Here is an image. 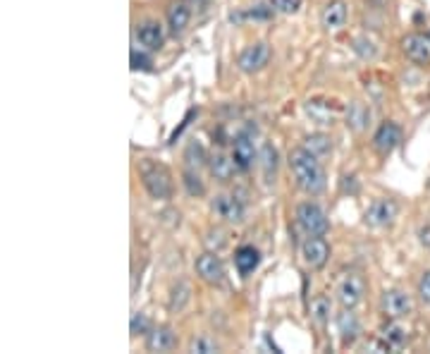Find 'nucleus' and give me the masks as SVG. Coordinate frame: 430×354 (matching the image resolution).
Segmentation results:
<instances>
[{
	"label": "nucleus",
	"instance_id": "obj_28",
	"mask_svg": "<svg viewBox=\"0 0 430 354\" xmlns=\"http://www.w3.org/2000/svg\"><path fill=\"white\" fill-rule=\"evenodd\" d=\"M129 330H132V335H146V332L150 330L148 319L144 314H134L132 323H129Z\"/></svg>",
	"mask_w": 430,
	"mask_h": 354
},
{
	"label": "nucleus",
	"instance_id": "obj_6",
	"mask_svg": "<svg viewBox=\"0 0 430 354\" xmlns=\"http://www.w3.org/2000/svg\"><path fill=\"white\" fill-rule=\"evenodd\" d=\"M230 158L234 160V165H237V170H239V173H246V170L254 165L256 146H254V142H251V127L246 132H241V134H237V137H234L232 155H230Z\"/></svg>",
	"mask_w": 430,
	"mask_h": 354
},
{
	"label": "nucleus",
	"instance_id": "obj_23",
	"mask_svg": "<svg viewBox=\"0 0 430 354\" xmlns=\"http://www.w3.org/2000/svg\"><path fill=\"white\" fill-rule=\"evenodd\" d=\"M182 185H184V189L189 196H203V192H206L201 177L194 173V170H184V175H182Z\"/></svg>",
	"mask_w": 430,
	"mask_h": 354
},
{
	"label": "nucleus",
	"instance_id": "obj_29",
	"mask_svg": "<svg viewBox=\"0 0 430 354\" xmlns=\"http://www.w3.org/2000/svg\"><path fill=\"white\" fill-rule=\"evenodd\" d=\"M270 3L277 12H284V15H292L301 8V0H270Z\"/></svg>",
	"mask_w": 430,
	"mask_h": 354
},
{
	"label": "nucleus",
	"instance_id": "obj_10",
	"mask_svg": "<svg viewBox=\"0 0 430 354\" xmlns=\"http://www.w3.org/2000/svg\"><path fill=\"white\" fill-rule=\"evenodd\" d=\"M196 276L208 285H220L225 280V266L213 251H206L196 259Z\"/></svg>",
	"mask_w": 430,
	"mask_h": 354
},
{
	"label": "nucleus",
	"instance_id": "obj_13",
	"mask_svg": "<svg viewBox=\"0 0 430 354\" xmlns=\"http://www.w3.org/2000/svg\"><path fill=\"white\" fill-rule=\"evenodd\" d=\"M211 208L218 213L223 221L227 223H241L244 221V203H241L237 196H227V194H218L211 203Z\"/></svg>",
	"mask_w": 430,
	"mask_h": 354
},
{
	"label": "nucleus",
	"instance_id": "obj_27",
	"mask_svg": "<svg viewBox=\"0 0 430 354\" xmlns=\"http://www.w3.org/2000/svg\"><path fill=\"white\" fill-rule=\"evenodd\" d=\"M189 350L198 354H213V352H218V345H215L213 340H208V337H194Z\"/></svg>",
	"mask_w": 430,
	"mask_h": 354
},
{
	"label": "nucleus",
	"instance_id": "obj_26",
	"mask_svg": "<svg viewBox=\"0 0 430 354\" xmlns=\"http://www.w3.org/2000/svg\"><path fill=\"white\" fill-rule=\"evenodd\" d=\"M261 160H263V170H266L268 175H270V170L275 173V168H277V151L270 146V144H266V146H263Z\"/></svg>",
	"mask_w": 430,
	"mask_h": 354
},
{
	"label": "nucleus",
	"instance_id": "obj_4",
	"mask_svg": "<svg viewBox=\"0 0 430 354\" xmlns=\"http://www.w3.org/2000/svg\"><path fill=\"white\" fill-rule=\"evenodd\" d=\"M141 177H144V187H146V192L153 199H170L172 180L168 170L160 168V165H148V168H144Z\"/></svg>",
	"mask_w": 430,
	"mask_h": 354
},
{
	"label": "nucleus",
	"instance_id": "obj_33",
	"mask_svg": "<svg viewBox=\"0 0 430 354\" xmlns=\"http://www.w3.org/2000/svg\"><path fill=\"white\" fill-rule=\"evenodd\" d=\"M148 65H150V58H146L139 51H132V69H146Z\"/></svg>",
	"mask_w": 430,
	"mask_h": 354
},
{
	"label": "nucleus",
	"instance_id": "obj_14",
	"mask_svg": "<svg viewBox=\"0 0 430 354\" xmlns=\"http://www.w3.org/2000/svg\"><path fill=\"white\" fill-rule=\"evenodd\" d=\"M177 347V335L170 326H158L146 332V350L148 352H170Z\"/></svg>",
	"mask_w": 430,
	"mask_h": 354
},
{
	"label": "nucleus",
	"instance_id": "obj_17",
	"mask_svg": "<svg viewBox=\"0 0 430 354\" xmlns=\"http://www.w3.org/2000/svg\"><path fill=\"white\" fill-rule=\"evenodd\" d=\"M337 332L342 337V345H352L361 332V321L354 314V309H342L337 316Z\"/></svg>",
	"mask_w": 430,
	"mask_h": 354
},
{
	"label": "nucleus",
	"instance_id": "obj_11",
	"mask_svg": "<svg viewBox=\"0 0 430 354\" xmlns=\"http://www.w3.org/2000/svg\"><path fill=\"white\" fill-rule=\"evenodd\" d=\"M399 142H402V130L397 122H383V125L378 127V132L373 134V149L380 155L392 153L399 146Z\"/></svg>",
	"mask_w": 430,
	"mask_h": 354
},
{
	"label": "nucleus",
	"instance_id": "obj_31",
	"mask_svg": "<svg viewBox=\"0 0 430 354\" xmlns=\"http://www.w3.org/2000/svg\"><path fill=\"white\" fill-rule=\"evenodd\" d=\"M368 117H370V112L361 110V106L356 103V106H354V108H352V115H349V122H352V125L359 130V127H363V120H368Z\"/></svg>",
	"mask_w": 430,
	"mask_h": 354
},
{
	"label": "nucleus",
	"instance_id": "obj_20",
	"mask_svg": "<svg viewBox=\"0 0 430 354\" xmlns=\"http://www.w3.org/2000/svg\"><path fill=\"white\" fill-rule=\"evenodd\" d=\"M208 170H211V175L218 182H230L234 173H239L237 165H234V160L225 158V155H213V158H208Z\"/></svg>",
	"mask_w": 430,
	"mask_h": 354
},
{
	"label": "nucleus",
	"instance_id": "obj_22",
	"mask_svg": "<svg viewBox=\"0 0 430 354\" xmlns=\"http://www.w3.org/2000/svg\"><path fill=\"white\" fill-rule=\"evenodd\" d=\"M311 316H313V321L320 326V328H325L327 321H330V299L316 297L313 304H311Z\"/></svg>",
	"mask_w": 430,
	"mask_h": 354
},
{
	"label": "nucleus",
	"instance_id": "obj_30",
	"mask_svg": "<svg viewBox=\"0 0 430 354\" xmlns=\"http://www.w3.org/2000/svg\"><path fill=\"white\" fill-rule=\"evenodd\" d=\"M418 297L423 304H430V271H426L418 280Z\"/></svg>",
	"mask_w": 430,
	"mask_h": 354
},
{
	"label": "nucleus",
	"instance_id": "obj_32",
	"mask_svg": "<svg viewBox=\"0 0 430 354\" xmlns=\"http://www.w3.org/2000/svg\"><path fill=\"white\" fill-rule=\"evenodd\" d=\"M385 335L390 337L392 342H397V345H399V342H404L406 340V332L399 328V326H387L385 328Z\"/></svg>",
	"mask_w": 430,
	"mask_h": 354
},
{
	"label": "nucleus",
	"instance_id": "obj_18",
	"mask_svg": "<svg viewBox=\"0 0 430 354\" xmlns=\"http://www.w3.org/2000/svg\"><path fill=\"white\" fill-rule=\"evenodd\" d=\"M189 19H191V10L187 3H172L168 8V26L175 36L184 34L187 26H189Z\"/></svg>",
	"mask_w": 430,
	"mask_h": 354
},
{
	"label": "nucleus",
	"instance_id": "obj_7",
	"mask_svg": "<svg viewBox=\"0 0 430 354\" xmlns=\"http://www.w3.org/2000/svg\"><path fill=\"white\" fill-rule=\"evenodd\" d=\"M402 51L413 65H430V34H409L402 39Z\"/></svg>",
	"mask_w": 430,
	"mask_h": 354
},
{
	"label": "nucleus",
	"instance_id": "obj_21",
	"mask_svg": "<svg viewBox=\"0 0 430 354\" xmlns=\"http://www.w3.org/2000/svg\"><path fill=\"white\" fill-rule=\"evenodd\" d=\"M304 149H309L313 155L322 158V155H327L332 151V139L325 137V134H311V137H306Z\"/></svg>",
	"mask_w": 430,
	"mask_h": 354
},
{
	"label": "nucleus",
	"instance_id": "obj_8",
	"mask_svg": "<svg viewBox=\"0 0 430 354\" xmlns=\"http://www.w3.org/2000/svg\"><path fill=\"white\" fill-rule=\"evenodd\" d=\"M397 211H399V208H397V203L392 199H375L366 208L363 221L366 225H370V228H385V225H390L397 218Z\"/></svg>",
	"mask_w": 430,
	"mask_h": 354
},
{
	"label": "nucleus",
	"instance_id": "obj_9",
	"mask_svg": "<svg viewBox=\"0 0 430 354\" xmlns=\"http://www.w3.org/2000/svg\"><path fill=\"white\" fill-rule=\"evenodd\" d=\"M380 304H383V311L390 319H404L413 311L411 294H406L404 289H387Z\"/></svg>",
	"mask_w": 430,
	"mask_h": 354
},
{
	"label": "nucleus",
	"instance_id": "obj_5",
	"mask_svg": "<svg viewBox=\"0 0 430 354\" xmlns=\"http://www.w3.org/2000/svg\"><path fill=\"white\" fill-rule=\"evenodd\" d=\"M268 60H270V46L263 44V41H258V44L246 46L244 51L239 53L237 65H239L241 72L254 74V72H261V69L268 65Z\"/></svg>",
	"mask_w": 430,
	"mask_h": 354
},
{
	"label": "nucleus",
	"instance_id": "obj_12",
	"mask_svg": "<svg viewBox=\"0 0 430 354\" xmlns=\"http://www.w3.org/2000/svg\"><path fill=\"white\" fill-rule=\"evenodd\" d=\"M301 256L311 268H322L330 259V244L322 237H309L301 244Z\"/></svg>",
	"mask_w": 430,
	"mask_h": 354
},
{
	"label": "nucleus",
	"instance_id": "obj_3",
	"mask_svg": "<svg viewBox=\"0 0 430 354\" xmlns=\"http://www.w3.org/2000/svg\"><path fill=\"white\" fill-rule=\"evenodd\" d=\"M366 294V278L356 271L344 273V278L337 285V302L342 304V309H354Z\"/></svg>",
	"mask_w": 430,
	"mask_h": 354
},
{
	"label": "nucleus",
	"instance_id": "obj_16",
	"mask_svg": "<svg viewBox=\"0 0 430 354\" xmlns=\"http://www.w3.org/2000/svg\"><path fill=\"white\" fill-rule=\"evenodd\" d=\"M320 24L327 31H337L347 24V5L344 0H330L320 12Z\"/></svg>",
	"mask_w": 430,
	"mask_h": 354
},
{
	"label": "nucleus",
	"instance_id": "obj_1",
	"mask_svg": "<svg viewBox=\"0 0 430 354\" xmlns=\"http://www.w3.org/2000/svg\"><path fill=\"white\" fill-rule=\"evenodd\" d=\"M289 168H292L297 185L306 194L316 196V194H320V192H325V185H327L325 170H322L318 155H313L309 149H304V146L292 149V151H289Z\"/></svg>",
	"mask_w": 430,
	"mask_h": 354
},
{
	"label": "nucleus",
	"instance_id": "obj_25",
	"mask_svg": "<svg viewBox=\"0 0 430 354\" xmlns=\"http://www.w3.org/2000/svg\"><path fill=\"white\" fill-rule=\"evenodd\" d=\"M189 302V287L184 285V283H180V285L172 287V297H170V309L172 311H180L184 304Z\"/></svg>",
	"mask_w": 430,
	"mask_h": 354
},
{
	"label": "nucleus",
	"instance_id": "obj_2",
	"mask_svg": "<svg viewBox=\"0 0 430 354\" xmlns=\"http://www.w3.org/2000/svg\"><path fill=\"white\" fill-rule=\"evenodd\" d=\"M297 223L309 237H322V235L330 230V223H327L322 208L318 203H311V201L299 203L297 206Z\"/></svg>",
	"mask_w": 430,
	"mask_h": 354
},
{
	"label": "nucleus",
	"instance_id": "obj_19",
	"mask_svg": "<svg viewBox=\"0 0 430 354\" xmlns=\"http://www.w3.org/2000/svg\"><path fill=\"white\" fill-rule=\"evenodd\" d=\"M258 264H261V254H258V249L254 246H239L234 254V266L237 271L241 273V276H249V273H254Z\"/></svg>",
	"mask_w": 430,
	"mask_h": 354
},
{
	"label": "nucleus",
	"instance_id": "obj_15",
	"mask_svg": "<svg viewBox=\"0 0 430 354\" xmlns=\"http://www.w3.org/2000/svg\"><path fill=\"white\" fill-rule=\"evenodd\" d=\"M137 39L146 51H160L165 41L163 26L158 22H153V19H146V22H141L137 26Z\"/></svg>",
	"mask_w": 430,
	"mask_h": 354
},
{
	"label": "nucleus",
	"instance_id": "obj_34",
	"mask_svg": "<svg viewBox=\"0 0 430 354\" xmlns=\"http://www.w3.org/2000/svg\"><path fill=\"white\" fill-rule=\"evenodd\" d=\"M191 3H196V8H198V5H206V0H191Z\"/></svg>",
	"mask_w": 430,
	"mask_h": 354
},
{
	"label": "nucleus",
	"instance_id": "obj_24",
	"mask_svg": "<svg viewBox=\"0 0 430 354\" xmlns=\"http://www.w3.org/2000/svg\"><path fill=\"white\" fill-rule=\"evenodd\" d=\"M184 160H187V165H189V168H198V165L206 163L208 155H206V151H203L201 144L191 142L189 146H187V151H184Z\"/></svg>",
	"mask_w": 430,
	"mask_h": 354
}]
</instances>
